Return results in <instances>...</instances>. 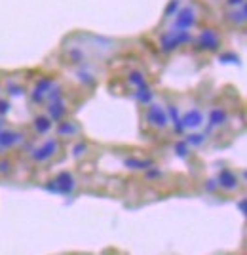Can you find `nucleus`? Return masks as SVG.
I'll return each mask as SVG.
<instances>
[{"instance_id":"1","label":"nucleus","mask_w":247,"mask_h":255,"mask_svg":"<svg viewBox=\"0 0 247 255\" xmlns=\"http://www.w3.org/2000/svg\"><path fill=\"white\" fill-rule=\"evenodd\" d=\"M57 149H59V141L57 139H48L44 141L38 149H34L33 151V160L38 164H44L48 162L55 153H57Z\"/></svg>"},{"instance_id":"2","label":"nucleus","mask_w":247,"mask_h":255,"mask_svg":"<svg viewBox=\"0 0 247 255\" xmlns=\"http://www.w3.org/2000/svg\"><path fill=\"white\" fill-rule=\"evenodd\" d=\"M147 124L156 128V130H164L167 126V115L160 105H150L147 109Z\"/></svg>"},{"instance_id":"3","label":"nucleus","mask_w":247,"mask_h":255,"mask_svg":"<svg viewBox=\"0 0 247 255\" xmlns=\"http://www.w3.org/2000/svg\"><path fill=\"white\" fill-rule=\"evenodd\" d=\"M51 183H53V190H55V192H61V194H70V192L74 190V187H76L74 177H72L68 171L59 173Z\"/></svg>"},{"instance_id":"4","label":"nucleus","mask_w":247,"mask_h":255,"mask_svg":"<svg viewBox=\"0 0 247 255\" xmlns=\"http://www.w3.org/2000/svg\"><path fill=\"white\" fill-rule=\"evenodd\" d=\"M179 122L181 126H182V130H196V128H200V124L203 122L202 111L200 109H190Z\"/></svg>"},{"instance_id":"5","label":"nucleus","mask_w":247,"mask_h":255,"mask_svg":"<svg viewBox=\"0 0 247 255\" xmlns=\"http://www.w3.org/2000/svg\"><path fill=\"white\" fill-rule=\"evenodd\" d=\"M23 141V136L16 130H0V147L2 149H12L17 143Z\"/></svg>"},{"instance_id":"6","label":"nucleus","mask_w":247,"mask_h":255,"mask_svg":"<svg viewBox=\"0 0 247 255\" xmlns=\"http://www.w3.org/2000/svg\"><path fill=\"white\" fill-rule=\"evenodd\" d=\"M226 120H228V113H226L223 107H215L209 113V130L223 126V124H226Z\"/></svg>"},{"instance_id":"7","label":"nucleus","mask_w":247,"mask_h":255,"mask_svg":"<svg viewBox=\"0 0 247 255\" xmlns=\"http://www.w3.org/2000/svg\"><path fill=\"white\" fill-rule=\"evenodd\" d=\"M219 187L225 190H234V188H238V177L230 170H223L219 173Z\"/></svg>"},{"instance_id":"8","label":"nucleus","mask_w":247,"mask_h":255,"mask_svg":"<svg viewBox=\"0 0 247 255\" xmlns=\"http://www.w3.org/2000/svg\"><path fill=\"white\" fill-rule=\"evenodd\" d=\"M51 126H53V122H51L48 116H40V118L34 120V130H36L38 134H48V132L51 130Z\"/></svg>"},{"instance_id":"9","label":"nucleus","mask_w":247,"mask_h":255,"mask_svg":"<svg viewBox=\"0 0 247 255\" xmlns=\"http://www.w3.org/2000/svg\"><path fill=\"white\" fill-rule=\"evenodd\" d=\"M124 164H126L128 168H132V170H148V168L152 166L150 160H135V158H132V160H126Z\"/></svg>"},{"instance_id":"10","label":"nucleus","mask_w":247,"mask_h":255,"mask_svg":"<svg viewBox=\"0 0 247 255\" xmlns=\"http://www.w3.org/2000/svg\"><path fill=\"white\" fill-rule=\"evenodd\" d=\"M8 111H10V103L8 101H0V116L6 115Z\"/></svg>"}]
</instances>
